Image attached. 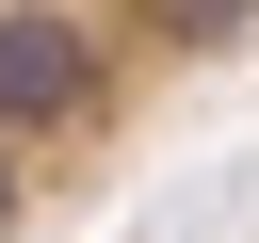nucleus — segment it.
Segmentation results:
<instances>
[{"label":"nucleus","instance_id":"nucleus-1","mask_svg":"<svg viewBox=\"0 0 259 243\" xmlns=\"http://www.w3.org/2000/svg\"><path fill=\"white\" fill-rule=\"evenodd\" d=\"M81 97H97V49H81V16L16 0V16H0V130H65Z\"/></svg>","mask_w":259,"mask_h":243},{"label":"nucleus","instance_id":"nucleus-2","mask_svg":"<svg viewBox=\"0 0 259 243\" xmlns=\"http://www.w3.org/2000/svg\"><path fill=\"white\" fill-rule=\"evenodd\" d=\"M162 16H178V32H194V49H227V32H243V16H259V0H162Z\"/></svg>","mask_w":259,"mask_h":243},{"label":"nucleus","instance_id":"nucleus-3","mask_svg":"<svg viewBox=\"0 0 259 243\" xmlns=\"http://www.w3.org/2000/svg\"><path fill=\"white\" fill-rule=\"evenodd\" d=\"M0 227H16V162H0Z\"/></svg>","mask_w":259,"mask_h":243}]
</instances>
